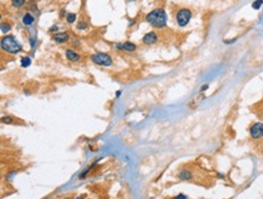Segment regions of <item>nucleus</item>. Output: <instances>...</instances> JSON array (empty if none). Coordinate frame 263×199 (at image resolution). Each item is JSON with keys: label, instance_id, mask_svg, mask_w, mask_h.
<instances>
[{"label": "nucleus", "instance_id": "nucleus-5", "mask_svg": "<svg viewBox=\"0 0 263 199\" xmlns=\"http://www.w3.org/2000/svg\"><path fill=\"white\" fill-rule=\"evenodd\" d=\"M250 136L253 140H258L263 137V124L255 123L250 129Z\"/></svg>", "mask_w": 263, "mask_h": 199}, {"label": "nucleus", "instance_id": "nucleus-24", "mask_svg": "<svg viewBox=\"0 0 263 199\" xmlns=\"http://www.w3.org/2000/svg\"><path fill=\"white\" fill-rule=\"evenodd\" d=\"M120 94H122V91H120V90H118V91H117V95H115V96H117V97H120Z\"/></svg>", "mask_w": 263, "mask_h": 199}, {"label": "nucleus", "instance_id": "nucleus-3", "mask_svg": "<svg viewBox=\"0 0 263 199\" xmlns=\"http://www.w3.org/2000/svg\"><path fill=\"white\" fill-rule=\"evenodd\" d=\"M192 18V11L189 9H181L176 14V21L180 27H185Z\"/></svg>", "mask_w": 263, "mask_h": 199}, {"label": "nucleus", "instance_id": "nucleus-13", "mask_svg": "<svg viewBox=\"0 0 263 199\" xmlns=\"http://www.w3.org/2000/svg\"><path fill=\"white\" fill-rule=\"evenodd\" d=\"M66 20L68 23H74L75 21H77V15L75 14H67V17H66Z\"/></svg>", "mask_w": 263, "mask_h": 199}, {"label": "nucleus", "instance_id": "nucleus-8", "mask_svg": "<svg viewBox=\"0 0 263 199\" xmlns=\"http://www.w3.org/2000/svg\"><path fill=\"white\" fill-rule=\"evenodd\" d=\"M54 39H55L56 43H58V44H63V43H66L67 40L69 39V34H68V33H64V32L57 33V34H55Z\"/></svg>", "mask_w": 263, "mask_h": 199}, {"label": "nucleus", "instance_id": "nucleus-1", "mask_svg": "<svg viewBox=\"0 0 263 199\" xmlns=\"http://www.w3.org/2000/svg\"><path fill=\"white\" fill-rule=\"evenodd\" d=\"M145 20L149 24H152L155 28L161 29L164 27H166V22H167V15L165 12L164 9H155L153 11H150L147 16Z\"/></svg>", "mask_w": 263, "mask_h": 199}, {"label": "nucleus", "instance_id": "nucleus-23", "mask_svg": "<svg viewBox=\"0 0 263 199\" xmlns=\"http://www.w3.org/2000/svg\"><path fill=\"white\" fill-rule=\"evenodd\" d=\"M207 87H209V85H207V84H206V85H204V86L201 87V91H205V90H206Z\"/></svg>", "mask_w": 263, "mask_h": 199}, {"label": "nucleus", "instance_id": "nucleus-16", "mask_svg": "<svg viewBox=\"0 0 263 199\" xmlns=\"http://www.w3.org/2000/svg\"><path fill=\"white\" fill-rule=\"evenodd\" d=\"M26 1H27V0H12L11 4H12L14 7H21Z\"/></svg>", "mask_w": 263, "mask_h": 199}, {"label": "nucleus", "instance_id": "nucleus-4", "mask_svg": "<svg viewBox=\"0 0 263 199\" xmlns=\"http://www.w3.org/2000/svg\"><path fill=\"white\" fill-rule=\"evenodd\" d=\"M91 60H92L94 63L100 64V66H104V67H109V66H112V63H113L112 57H110L108 54H103V52L94 54V55L91 56Z\"/></svg>", "mask_w": 263, "mask_h": 199}, {"label": "nucleus", "instance_id": "nucleus-6", "mask_svg": "<svg viewBox=\"0 0 263 199\" xmlns=\"http://www.w3.org/2000/svg\"><path fill=\"white\" fill-rule=\"evenodd\" d=\"M157 40H158V34L155 33V32H149V33H147L144 37H143V44H145V45H152V44H155L157 43Z\"/></svg>", "mask_w": 263, "mask_h": 199}, {"label": "nucleus", "instance_id": "nucleus-17", "mask_svg": "<svg viewBox=\"0 0 263 199\" xmlns=\"http://www.w3.org/2000/svg\"><path fill=\"white\" fill-rule=\"evenodd\" d=\"M1 121H2L4 124H12V123H14V119H12L10 116H6V117H2V118H1Z\"/></svg>", "mask_w": 263, "mask_h": 199}, {"label": "nucleus", "instance_id": "nucleus-14", "mask_svg": "<svg viewBox=\"0 0 263 199\" xmlns=\"http://www.w3.org/2000/svg\"><path fill=\"white\" fill-rule=\"evenodd\" d=\"M263 5V0H255L253 2H252V9L253 10H260L261 9V6Z\"/></svg>", "mask_w": 263, "mask_h": 199}, {"label": "nucleus", "instance_id": "nucleus-21", "mask_svg": "<svg viewBox=\"0 0 263 199\" xmlns=\"http://www.w3.org/2000/svg\"><path fill=\"white\" fill-rule=\"evenodd\" d=\"M176 198H183V199H185V198H187V196H185V194H178V196H176Z\"/></svg>", "mask_w": 263, "mask_h": 199}, {"label": "nucleus", "instance_id": "nucleus-9", "mask_svg": "<svg viewBox=\"0 0 263 199\" xmlns=\"http://www.w3.org/2000/svg\"><path fill=\"white\" fill-rule=\"evenodd\" d=\"M66 57H67V60L72 61V62H77L80 59V55L78 52L73 51V50H67L66 51Z\"/></svg>", "mask_w": 263, "mask_h": 199}, {"label": "nucleus", "instance_id": "nucleus-20", "mask_svg": "<svg viewBox=\"0 0 263 199\" xmlns=\"http://www.w3.org/2000/svg\"><path fill=\"white\" fill-rule=\"evenodd\" d=\"M135 23H136V20H130V22H129V27H132Z\"/></svg>", "mask_w": 263, "mask_h": 199}, {"label": "nucleus", "instance_id": "nucleus-26", "mask_svg": "<svg viewBox=\"0 0 263 199\" xmlns=\"http://www.w3.org/2000/svg\"><path fill=\"white\" fill-rule=\"evenodd\" d=\"M218 177H220V179H223V177H224V176H223L222 174H218Z\"/></svg>", "mask_w": 263, "mask_h": 199}, {"label": "nucleus", "instance_id": "nucleus-10", "mask_svg": "<svg viewBox=\"0 0 263 199\" xmlns=\"http://www.w3.org/2000/svg\"><path fill=\"white\" fill-rule=\"evenodd\" d=\"M178 177L181 180H183V181H190L192 177H193V174L189 170H183V171H181L178 174Z\"/></svg>", "mask_w": 263, "mask_h": 199}, {"label": "nucleus", "instance_id": "nucleus-19", "mask_svg": "<svg viewBox=\"0 0 263 199\" xmlns=\"http://www.w3.org/2000/svg\"><path fill=\"white\" fill-rule=\"evenodd\" d=\"M58 30V27L57 26H54L52 28H50V32H57Z\"/></svg>", "mask_w": 263, "mask_h": 199}, {"label": "nucleus", "instance_id": "nucleus-12", "mask_svg": "<svg viewBox=\"0 0 263 199\" xmlns=\"http://www.w3.org/2000/svg\"><path fill=\"white\" fill-rule=\"evenodd\" d=\"M32 64V59L30 57H28V56H26V57H22V60H21V66L23 67V68H26V67H29Z\"/></svg>", "mask_w": 263, "mask_h": 199}, {"label": "nucleus", "instance_id": "nucleus-22", "mask_svg": "<svg viewBox=\"0 0 263 199\" xmlns=\"http://www.w3.org/2000/svg\"><path fill=\"white\" fill-rule=\"evenodd\" d=\"M234 41H235V39H233V40H224V43H225V44H233Z\"/></svg>", "mask_w": 263, "mask_h": 199}, {"label": "nucleus", "instance_id": "nucleus-11", "mask_svg": "<svg viewBox=\"0 0 263 199\" xmlns=\"http://www.w3.org/2000/svg\"><path fill=\"white\" fill-rule=\"evenodd\" d=\"M23 24H26V26H30V24H33V22H34V16L32 15V14H26L24 16H23Z\"/></svg>", "mask_w": 263, "mask_h": 199}, {"label": "nucleus", "instance_id": "nucleus-18", "mask_svg": "<svg viewBox=\"0 0 263 199\" xmlns=\"http://www.w3.org/2000/svg\"><path fill=\"white\" fill-rule=\"evenodd\" d=\"M87 27V23L86 22H80L79 24H78V29H85Z\"/></svg>", "mask_w": 263, "mask_h": 199}, {"label": "nucleus", "instance_id": "nucleus-25", "mask_svg": "<svg viewBox=\"0 0 263 199\" xmlns=\"http://www.w3.org/2000/svg\"><path fill=\"white\" fill-rule=\"evenodd\" d=\"M63 15H67V14H66V11H64V10H62V11H61V16H63Z\"/></svg>", "mask_w": 263, "mask_h": 199}, {"label": "nucleus", "instance_id": "nucleus-7", "mask_svg": "<svg viewBox=\"0 0 263 199\" xmlns=\"http://www.w3.org/2000/svg\"><path fill=\"white\" fill-rule=\"evenodd\" d=\"M115 47H117L118 50H124V51H135V50H136V45H135L133 43H130V41L115 44Z\"/></svg>", "mask_w": 263, "mask_h": 199}, {"label": "nucleus", "instance_id": "nucleus-2", "mask_svg": "<svg viewBox=\"0 0 263 199\" xmlns=\"http://www.w3.org/2000/svg\"><path fill=\"white\" fill-rule=\"evenodd\" d=\"M1 49L9 54L16 55L22 51V45L15 39L14 35H6V37H2L1 39Z\"/></svg>", "mask_w": 263, "mask_h": 199}, {"label": "nucleus", "instance_id": "nucleus-15", "mask_svg": "<svg viewBox=\"0 0 263 199\" xmlns=\"http://www.w3.org/2000/svg\"><path fill=\"white\" fill-rule=\"evenodd\" d=\"M10 29H11V26H10V23H1V32L4 33V34H6L7 32H10Z\"/></svg>", "mask_w": 263, "mask_h": 199}]
</instances>
